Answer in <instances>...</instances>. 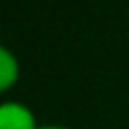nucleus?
<instances>
[{
	"mask_svg": "<svg viewBox=\"0 0 129 129\" xmlns=\"http://www.w3.org/2000/svg\"><path fill=\"white\" fill-rule=\"evenodd\" d=\"M29 107L20 102H5L0 107V129H39Z\"/></svg>",
	"mask_w": 129,
	"mask_h": 129,
	"instance_id": "nucleus-1",
	"label": "nucleus"
},
{
	"mask_svg": "<svg viewBox=\"0 0 129 129\" xmlns=\"http://www.w3.org/2000/svg\"><path fill=\"white\" fill-rule=\"evenodd\" d=\"M20 75V66L18 59L14 57V52L9 48L0 50V91H9L14 86V82Z\"/></svg>",
	"mask_w": 129,
	"mask_h": 129,
	"instance_id": "nucleus-2",
	"label": "nucleus"
},
{
	"mask_svg": "<svg viewBox=\"0 0 129 129\" xmlns=\"http://www.w3.org/2000/svg\"><path fill=\"white\" fill-rule=\"evenodd\" d=\"M39 129H70V127H63V125H41Z\"/></svg>",
	"mask_w": 129,
	"mask_h": 129,
	"instance_id": "nucleus-3",
	"label": "nucleus"
}]
</instances>
